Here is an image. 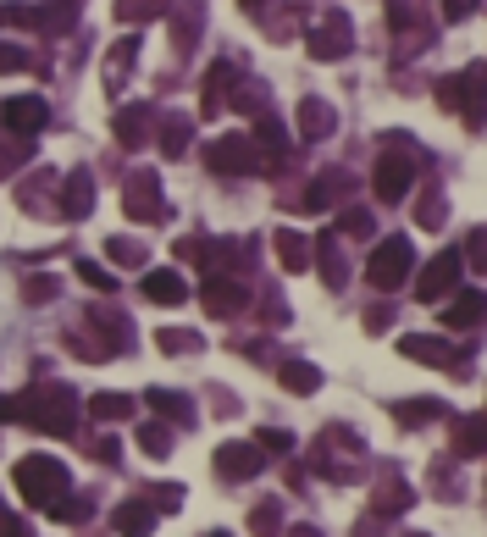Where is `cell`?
Here are the masks:
<instances>
[{"mask_svg": "<svg viewBox=\"0 0 487 537\" xmlns=\"http://www.w3.org/2000/svg\"><path fill=\"white\" fill-rule=\"evenodd\" d=\"M17 405V421L45 438H72L78 432V394H72L67 382H34L23 394H12Z\"/></svg>", "mask_w": 487, "mask_h": 537, "instance_id": "obj_1", "label": "cell"}, {"mask_svg": "<svg viewBox=\"0 0 487 537\" xmlns=\"http://www.w3.org/2000/svg\"><path fill=\"white\" fill-rule=\"evenodd\" d=\"M438 106L443 111H465V128H482L487 122V72L471 67V72H449V78H438Z\"/></svg>", "mask_w": 487, "mask_h": 537, "instance_id": "obj_2", "label": "cell"}, {"mask_svg": "<svg viewBox=\"0 0 487 537\" xmlns=\"http://www.w3.org/2000/svg\"><path fill=\"white\" fill-rule=\"evenodd\" d=\"M17 493L45 510L56 493H67V466L56 454H28V460H17Z\"/></svg>", "mask_w": 487, "mask_h": 537, "instance_id": "obj_3", "label": "cell"}, {"mask_svg": "<svg viewBox=\"0 0 487 537\" xmlns=\"http://www.w3.org/2000/svg\"><path fill=\"white\" fill-rule=\"evenodd\" d=\"M410 266H416V255H410V239H404V233H393V239H382L377 250H371V261H366V283H371V288H382V294H393V288H404Z\"/></svg>", "mask_w": 487, "mask_h": 537, "instance_id": "obj_4", "label": "cell"}, {"mask_svg": "<svg viewBox=\"0 0 487 537\" xmlns=\"http://www.w3.org/2000/svg\"><path fill=\"white\" fill-rule=\"evenodd\" d=\"M349 50H355V28H349V17L338 12V6H327V12L310 23V56L316 61H344Z\"/></svg>", "mask_w": 487, "mask_h": 537, "instance_id": "obj_5", "label": "cell"}, {"mask_svg": "<svg viewBox=\"0 0 487 537\" xmlns=\"http://www.w3.org/2000/svg\"><path fill=\"white\" fill-rule=\"evenodd\" d=\"M460 272H465V255H460V250H438V255L427 261V272L416 277V299H427V305L449 299L454 288H460Z\"/></svg>", "mask_w": 487, "mask_h": 537, "instance_id": "obj_6", "label": "cell"}, {"mask_svg": "<svg viewBox=\"0 0 487 537\" xmlns=\"http://www.w3.org/2000/svg\"><path fill=\"white\" fill-rule=\"evenodd\" d=\"M122 211H128L133 222H161V216H167L161 178H155V172H133V178L122 183Z\"/></svg>", "mask_w": 487, "mask_h": 537, "instance_id": "obj_7", "label": "cell"}, {"mask_svg": "<svg viewBox=\"0 0 487 537\" xmlns=\"http://www.w3.org/2000/svg\"><path fill=\"white\" fill-rule=\"evenodd\" d=\"M205 161H211V172H222V178H238V172H266L255 139H216L211 150H205Z\"/></svg>", "mask_w": 487, "mask_h": 537, "instance_id": "obj_8", "label": "cell"}, {"mask_svg": "<svg viewBox=\"0 0 487 537\" xmlns=\"http://www.w3.org/2000/svg\"><path fill=\"white\" fill-rule=\"evenodd\" d=\"M371 183H377L382 205H399L404 194H410V183H416V161L404 156V150H388V156L377 161V172H371Z\"/></svg>", "mask_w": 487, "mask_h": 537, "instance_id": "obj_9", "label": "cell"}, {"mask_svg": "<svg viewBox=\"0 0 487 537\" xmlns=\"http://www.w3.org/2000/svg\"><path fill=\"white\" fill-rule=\"evenodd\" d=\"M261 466H266V454L255 449V443L227 438L222 449H216V477L222 482H250V477H261Z\"/></svg>", "mask_w": 487, "mask_h": 537, "instance_id": "obj_10", "label": "cell"}, {"mask_svg": "<svg viewBox=\"0 0 487 537\" xmlns=\"http://www.w3.org/2000/svg\"><path fill=\"white\" fill-rule=\"evenodd\" d=\"M399 355H410L416 366H438V371H460L465 377V355H454V344H443V338L410 333V338H399Z\"/></svg>", "mask_w": 487, "mask_h": 537, "instance_id": "obj_11", "label": "cell"}, {"mask_svg": "<svg viewBox=\"0 0 487 537\" xmlns=\"http://www.w3.org/2000/svg\"><path fill=\"white\" fill-rule=\"evenodd\" d=\"M200 299H205V311L211 316H244L250 311V288L238 283V277H205Z\"/></svg>", "mask_w": 487, "mask_h": 537, "instance_id": "obj_12", "label": "cell"}, {"mask_svg": "<svg viewBox=\"0 0 487 537\" xmlns=\"http://www.w3.org/2000/svg\"><path fill=\"white\" fill-rule=\"evenodd\" d=\"M89 205H95V178H89V167L67 172V183L56 189V216H67V222H84Z\"/></svg>", "mask_w": 487, "mask_h": 537, "instance_id": "obj_13", "label": "cell"}, {"mask_svg": "<svg viewBox=\"0 0 487 537\" xmlns=\"http://www.w3.org/2000/svg\"><path fill=\"white\" fill-rule=\"evenodd\" d=\"M0 122H6L17 139H34V133L50 122V111H45V100H39V95H17V100L0 106Z\"/></svg>", "mask_w": 487, "mask_h": 537, "instance_id": "obj_14", "label": "cell"}, {"mask_svg": "<svg viewBox=\"0 0 487 537\" xmlns=\"http://www.w3.org/2000/svg\"><path fill=\"white\" fill-rule=\"evenodd\" d=\"M84 327H89V333H95V338H100V349H95V355H122V349H128V344H133V333H128V322H122V316H117V311H100V305H95V311H89V316H84Z\"/></svg>", "mask_w": 487, "mask_h": 537, "instance_id": "obj_15", "label": "cell"}, {"mask_svg": "<svg viewBox=\"0 0 487 537\" xmlns=\"http://www.w3.org/2000/svg\"><path fill=\"white\" fill-rule=\"evenodd\" d=\"M355 189V178H349L344 167H333V172H316V178H310V189H305V211H327V205H338L344 200V194Z\"/></svg>", "mask_w": 487, "mask_h": 537, "instance_id": "obj_16", "label": "cell"}, {"mask_svg": "<svg viewBox=\"0 0 487 537\" xmlns=\"http://www.w3.org/2000/svg\"><path fill=\"white\" fill-rule=\"evenodd\" d=\"M333 128H338V117H333V106L321 95H305L299 100V139H333Z\"/></svg>", "mask_w": 487, "mask_h": 537, "instance_id": "obj_17", "label": "cell"}, {"mask_svg": "<svg viewBox=\"0 0 487 537\" xmlns=\"http://www.w3.org/2000/svg\"><path fill=\"white\" fill-rule=\"evenodd\" d=\"M487 316V294H476V288H454V299H449V311H443V327H476Z\"/></svg>", "mask_w": 487, "mask_h": 537, "instance_id": "obj_18", "label": "cell"}, {"mask_svg": "<svg viewBox=\"0 0 487 537\" xmlns=\"http://www.w3.org/2000/svg\"><path fill=\"white\" fill-rule=\"evenodd\" d=\"M78 6L84 0H45V6H34V28L39 34H67L78 23Z\"/></svg>", "mask_w": 487, "mask_h": 537, "instance_id": "obj_19", "label": "cell"}, {"mask_svg": "<svg viewBox=\"0 0 487 537\" xmlns=\"http://www.w3.org/2000/svg\"><path fill=\"white\" fill-rule=\"evenodd\" d=\"M117 144H122V150L150 144V106H122L117 111Z\"/></svg>", "mask_w": 487, "mask_h": 537, "instance_id": "obj_20", "label": "cell"}, {"mask_svg": "<svg viewBox=\"0 0 487 537\" xmlns=\"http://www.w3.org/2000/svg\"><path fill=\"white\" fill-rule=\"evenodd\" d=\"M233 61H216L211 72H205V100H200V117H216V111L227 106V89H233Z\"/></svg>", "mask_w": 487, "mask_h": 537, "instance_id": "obj_21", "label": "cell"}, {"mask_svg": "<svg viewBox=\"0 0 487 537\" xmlns=\"http://www.w3.org/2000/svg\"><path fill=\"white\" fill-rule=\"evenodd\" d=\"M144 299H155V305H183V299H189V277L183 272H150L144 277Z\"/></svg>", "mask_w": 487, "mask_h": 537, "instance_id": "obj_22", "label": "cell"}, {"mask_svg": "<svg viewBox=\"0 0 487 537\" xmlns=\"http://www.w3.org/2000/svg\"><path fill=\"white\" fill-rule=\"evenodd\" d=\"M111 521H117V532H122V537H150V532H155V510H150L144 499L117 504V515H111Z\"/></svg>", "mask_w": 487, "mask_h": 537, "instance_id": "obj_23", "label": "cell"}, {"mask_svg": "<svg viewBox=\"0 0 487 537\" xmlns=\"http://www.w3.org/2000/svg\"><path fill=\"white\" fill-rule=\"evenodd\" d=\"M454 454H460V460L487 454V410H482V416H465L460 427H454Z\"/></svg>", "mask_w": 487, "mask_h": 537, "instance_id": "obj_24", "label": "cell"}, {"mask_svg": "<svg viewBox=\"0 0 487 537\" xmlns=\"http://www.w3.org/2000/svg\"><path fill=\"white\" fill-rule=\"evenodd\" d=\"M144 405H150L161 421H178V427H194V405H189L183 394H172V388H150V399H144Z\"/></svg>", "mask_w": 487, "mask_h": 537, "instance_id": "obj_25", "label": "cell"}, {"mask_svg": "<svg viewBox=\"0 0 487 537\" xmlns=\"http://www.w3.org/2000/svg\"><path fill=\"white\" fill-rule=\"evenodd\" d=\"M277 377H283L288 394H316V388H321V366H316V360H283Z\"/></svg>", "mask_w": 487, "mask_h": 537, "instance_id": "obj_26", "label": "cell"}, {"mask_svg": "<svg viewBox=\"0 0 487 537\" xmlns=\"http://www.w3.org/2000/svg\"><path fill=\"white\" fill-rule=\"evenodd\" d=\"M133 61H139V39H117V45H111V56H106V89H122V84H128Z\"/></svg>", "mask_w": 487, "mask_h": 537, "instance_id": "obj_27", "label": "cell"}, {"mask_svg": "<svg viewBox=\"0 0 487 537\" xmlns=\"http://www.w3.org/2000/svg\"><path fill=\"white\" fill-rule=\"evenodd\" d=\"M277 261H283V272H305V261H310V244L299 239L294 227H277Z\"/></svg>", "mask_w": 487, "mask_h": 537, "instance_id": "obj_28", "label": "cell"}, {"mask_svg": "<svg viewBox=\"0 0 487 537\" xmlns=\"http://www.w3.org/2000/svg\"><path fill=\"white\" fill-rule=\"evenodd\" d=\"M421 6H427V0H388V23H393V34H410V28H416V34L427 39V28H421Z\"/></svg>", "mask_w": 487, "mask_h": 537, "instance_id": "obj_29", "label": "cell"}, {"mask_svg": "<svg viewBox=\"0 0 487 537\" xmlns=\"http://www.w3.org/2000/svg\"><path fill=\"white\" fill-rule=\"evenodd\" d=\"M172 0H117V23H150V17H167Z\"/></svg>", "mask_w": 487, "mask_h": 537, "instance_id": "obj_30", "label": "cell"}, {"mask_svg": "<svg viewBox=\"0 0 487 537\" xmlns=\"http://www.w3.org/2000/svg\"><path fill=\"white\" fill-rule=\"evenodd\" d=\"M155 344L167 349V355H200L205 338H200V333H189V327H161V333H155Z\"/></svg>", "mask_w": 487, "mask_h": 537, "instance_id": "obj_31", "label": "cell"}, {"mask_svg": "<svg viewBox=\"0 0 487 537\" xmlns=\"http://www.w3.org/2000/svg\"><path fill=\"white\" fill-rule=\"evenodd\" d=\"M316 261H321V277H327V288L338 294V288L349 283V272H344V255H338V244H333V239H321V244H316Z\"/></svg>", "mask_w": 487, "mask_h": 537, "instance_id": "obj_32", "label": "cell"}, {"mask_svg": "<svg viewBox=\"0 0 487 537\" xmlns=\"http://www.w3.org/2000/svg\"><path fill=\"white\" fill-rule=\"evenodd\" d=\"M139 449L150 454V460L172 454V427H167V421H139Z\"/></svg>", "mask_w": 487, "mask_h": 537, "instance_id": "obj_33", "label": "cell"}, {"mask_svg": "<svg viewBox=\"0 0 487 537\" xmlns=\"http://www.w3.org/2000/svg\"><path fill=\"white\" fill-rule=\"evenodd\" d=\"M89 416H95V421H128L133 399L128 394H95V399H89Z\"/></svg>", "mask_w": 487, "mask_h": 537, "instance_id": "obj_34", "label": "cell"}, {"mask_svg": "<svg viewBox=\"0 0 487 537\" xmlns=\"http://www.w3.org/2000/svg\"><path fill=\"white\" fill-rule=\"evenodd\" d=\"M250 532H255V537H283V504H277V499L255 504V515H250Z\"/></svg>", "mask_w": 487, "mask_h": 537, "instance_id": "obj_35", "label": "cell"}, {"mask_svg": "<svg viewBox=\"0 0 487 537\" xmlns=\"http://www.w3.org/2000/svg\"><path fill=\"white\" fill-rule=\"evenodd\" d=\"M189 128H194L189 117H167V128H161V156L178 161L183 150H189Z\"/></svg>", "mask_w": 487, "mask_h": 537, "instance_id": "obj_36", "label": "cell"}, {"mask_svg": "<svg viewBox=\"0 0 487 537\" xmlns=\"http://www.w3.org/2000/svg\"><path fill=\"white\" fill-rule=\"evenodd\" d=\"M56 294H61V277L56 272H34L23 283V299H28V305H45V299H56Z\"/></svg>", "mask_w": 487, "mask_h": 537, "instance_id": "obj_37", "label": "cell"}, {"mask_svg": "<svg viewBox=\"0 0 487 537\" xmlns=\"http://www.w3.org/2000/svg\"><path fill=\"white\" fill-rule=\"evenodd\" d=\"M45 510H50V521H67V526H78V521H89V510H95V504H89V499H50Z\"/></svg>", "mask_w": 487, "mask_h": 537, "instance_id": "obj_38", "label": "cell"}, {"mask_svg": "<svg viewBox=\"0 0 487 537\" xmlns=\"http://www.w3.org/2000/svg\"><path fill=\"white\" fill-rule=\"evenodd\" d=\"M106 255L117 266H144V261H150V250H144V244H133V239H106Z\"/></svg>", "mask_w": 487, "mask_h": 537, "instance_id": "obj_39", "label": "cell"}, {"mask_svg": "<svg viewBox=\"0 0 487 537\" xmlns=\"http://www.w3.org/2000/svg\"><path fill=\"white\" fill-rule=\"evenodd\" d=\"M393 416H399L404 427H427V421L438 416V399H416V405H393Z\"/></svg>", "mask_w": 487, "mask_h": 537, "instance_id": "obj_40", "label": "cell"}, {"mask_svg": "<svg viewBox=\"0 0 487 537\" xmlns=\"http://www.w3.org/2000/svg\"><path fill=\"white\" fill-rule=\"evenodd\" d=\"M465 266H476V272H487V227H471L465 233Z\"/></svg>", "mask_w": 487, "mask_h": 537, "instance_id": "obj_41", "label": "cell"}, {"mask_svg": "<svg viewBox=\"0 0 487 537\" xmlns=\"http://www.w3.org/2000/svg\"><path fill=\"white\" fill-rule=\"evenodd\" d=\"M410 499H416V493L404 488V482H388V488L377 493V515H399V510H404V504H410Z\"/></svg>", "mask_w": 487, "mask_h": 537, "instance_id": "obj_42", "label": "cell"}, {"mask_svg": "<svg viewBox=\"0 0 487 537\" xmlns=\"http://www.w3.org/2000/svg\"><path fill=\"white\" fill-rule=\"evenodd\" d=\"M178 261L200 266V272H211V239H178Z\"/></svg>", "mask_w": 487, "mask_h": 537, "instance_id": "obj_43", "label": "cell"}, {"mask_svg": "<svg viewBox=\"0 0 487 537\" xmlns=\"http://www.w3.org/2000/svg\"><path fill=\"white\" fill-rule=\"evenodd\" d=\"M338 227H344L349 239H366V233H371V211H366V205H349V211L338 216Z\"/></svg>", "mask_w": 487, "mask_h": 537, "instance_id": "obj_44", "label": "cell"}, {"mask_svg": "<svg viewBox=\"0 0 487 537\" xmlns=\"http://www.w3.org/2000/svg\"><path fill=\"white\" fill-rule=\"evenodd\" d=\"M261 95H266L261 84H238V78H233V106H238V111H266Z\"/></svg>", "mask_w": 487, "mask_h": 537, "instance_id": "obj_45", "label": "cell"}, {"mask_svg": "<svg viewBox=\"0 0 487 537\" xmlns=\"http://www.w3.org/2000/svg\"><path fill=\"white\" fill-rule=\"evenodd\" d=\"M255 443H261V454H288V449H294V432L261 427V432H255Z\"/></svg>", "mask_w": 487, "mask_h": 537, "instance_id": "obj_46", "label": "cell"}, {"mask_svg": "<svg viewBox=\"0 0 487 537\" xmlns=\"http://www.w3.org/2000/svg\"><path fill=\"white\" fill-rule=\"evenodd\" d=\"M78 277H84L89 288H100V294H111V288H117V277H111L106 266H95V261H78Z\"/></svg>", "mask_w": 487, "mask_h": 537, "instance_id": "obj_47", "label": "cell"}, {"mask_svg": "<svg viewBox=\"0 0 487 537\" xmlns=\"http://www.w3.org/2000/svg\"><path fill=\"white\" fill-rule=\"evenodd\" d=\"M0 28H34V6H0Z\"/></svg>", "mask_w": 487, "mask_h": 537, "instance_id": "obj_48", "label": "cell"}, {"mask_svg": "<svg viewBox=\"0 0 487 537\" xmlns=\"http://www.w3.org/2000/svg\"><path fill=\"white\" fill-rule=\"evenodd\" d=\"M28 156H34V139H17L12 150H0V172H12L17 161H28Z\"/></svg>", "mask_w": 487, "mask_h": 537, "instance_id": "obj_49", "label": "cell"}, {"mask_svg": "<svg viewBox=\"0 0 487 537\" xmlns=\"http://www.w3.org/2000/svg\"><path fill=\"white\" fill-rule=\"evenodd\" d=\"M23 67H34V61H28L17 45H6V39H0V72H23Z\"/></svg>", "mask_w": 487, "mask_h": 537, "instance_id": "obj_50", "label": "cell"}, {"mask_svg": "<svg viewBox=\"0 0 487 537\" xmlns=\"http://www.w3.org/2000/svg\"><path fill=\"white\" fill-rule=\"evenodd\" d=\"M438 222H443V200H438V194H427L421 211H416V227H438Z\"/></svg>", "mask_w": 487, "mask_h": 537, "instance_id": "obj_51", "label": "cell"}, {"mask_svg": "<svg viewBox=\"0 0 487 537\" xmlns=\"http://www.w3.org/2000/svg\"><path fill=\"white\" fill-rule=\"evenodd\" d=\"M155 504H161V510H178V504H183V488H178V482H161V488H155Z\"/></svg>", "mask_w": 487, "mask_h": 537, "instance_id": "obj_52", "label": "cell"}, {"mask_svg": "<svg viewBox=\"0 0 487 537\" xmlns=\"http://www.w3.org/2000/svg\"><path fill=\"white\" fill-rule=\"evenodd\" d=\"M172 34H178V45H189V39H194V34H200V12H194V17H189V12H183V17H178V23H172Z\"/></svg>", "mask_w": 487, "mask_h": 537, "instance_id": "obj_53", "label": "cell"}, {"mask_svg": "<svg viewBox=\"0 0 487 537\" xmlns=\"http://www.w3.org/2000/svg\"><path fill=\"white\" fill-rule=\"evenodd\" d=\"M89 454H95L100 466H117V454H122V443H117V438H100V443H95V449H89Z\"/></svg>", "mask_w": 487, "mask_h": 537, "instance_id": "obj_54", "label": "cell"}, {"mask_svg": "<svg viewBox=\"0 0 487 537\" xmlns=\"http://www.w3.org/2000/svg\"><path fill=\"white\" fill-rule=\"evenodd\" d=\"M476 12V0H443V17L449 23H460V17H471Z\"/></svg>", "mask_w": 487, "mask_h": 537, "instance_id": "obj_55", "label": "cell"}, {"mask_svg": "<svg viewBox=\"0 0 487 537\" xmlns=\"http://www.w3.org/2000/svg\"><path fill=\"white\" fill-rule=\"evenodd\" d=\"M388 305H377V311H366V333H388Z\"/></svg>", "mask_w": 487, "mask_h": 537, "instance_id": "obj_56", "label": "cell"}, {"mask_svg": "<svg viewBox=\"0 0 487 537\" xmlns=\"http://www.w3.org/2000/svg\"><path fill=\"white\" fill-rule=\"evenodd\" d=\"M23 532H28V526H23V521H17V515H12V510H0V537H23Z\"/></svg>", "mask_w": 487, "mask_h": 537, "instance_id": "obj_57", "label": "cell"}, {"mask_svg": "<svg viewBox=\"0 0 487 537\" xmlns=\"http://www.w3.org/2000/svg\"><path fill=\"white\" fill-rule=\"evenodd\" d=\"M0 421H17V405H12V394H0Z\"/></svg>", "mask_w": 487, "mask_h": 537, "instance_id": "obj_58", "label": "cell"}, {"mask_svg": "<svg viewBox=\"0 0 487 537\" xmlns=\"http://www.w3.org/2000/svg\"><path fill=\"white\" fill-rule=\"evenodd\" d=\"M238 6H244L250 17H261V12H266V0H238Z\"/></svg>", "mask_w": 487, "mask_h": 537, "instance_id": "obj_59", "label": "cell"}, {"mask_svg": "<svg viewBox=\"0 0 487 537\" xmlns=\"http://www.w3.org/2000/svg\"><path fill=\"white\" fill-rule=\"evenodd\" d=\"M288 537H321V532H316V526H294Z\"/></svg>", "mask_w": 487, "mask_h": 537, "instance_id": "obj_60", "label": "cell"}, {"mask_svg": "<svg viewBox=\"0 0 487 537\" xmlns=\"http://www.w3.org/2000/svg\"><path fill=\"white\" fill-rule=\"evenodd\" d=\"M211 537H227V532H211Z\"/></svg>", "mask_w": 487, "mask_h": 537, "instance_id": "obj_61", "label": "cell"}, {"mask_svg": "<svg viewBox=\"0 0 487 537\" xmlns=\"http://www.w3.org/2000/svg\"><path fill=\"white\" fill-rule=\"evenodd\" d=\"M23 537H28V532H23Z\"/></svg>", "mask_w": 487, "mask_h": 537, "instance_id": "obj_62", "label": "cell"}]
</instances>
